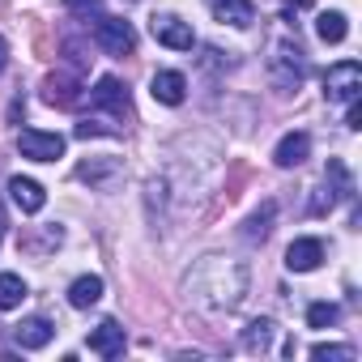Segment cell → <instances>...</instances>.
<instances>
[{"label": "cell", "mask_w": 362, "mask_h": 362, "mask_svg": "<svg viewBox=\"0 0 362 362\" xmlns=\"http://www.w3.org/2000/svg\"><path fill=\"white\" fill-rule=\"evenodd\" d=\"M315 35H320L324 43H345V35H349V22H345V13H320V22H315Z\"/></svg>", "instance_id": "cell-20"}, {"label": "cell", "mask_w": 362, "mask_h": 362, "mask_svg": "<svg viewBox=\"0 0 362 362\" xmlns=\"http://www.w3.org/2000/svg\"><path fill=\"white\" fill-rule=\"evenodd\" d=\"M214 18L222 26H235V30H247L256 22V5L252 0H214Z\"/></svg>", "instance_id": "cell-14"}, {"label": "cell", "mask_w": 362, "mask_h": 362, "mask_svg": "<svg viewBox=\"0 0 362 362\" xmlns=\"http://www.w3.org/2000/svg\"><path fill=\"white\" fill-rule=\"evenodd\" d=\"M26 281L18 277V273H0V311H13V307H22L26 303Z\"/></svg>", "instance_id": "cell-19"}, {"label": "cell", "mask_w": 362, "mask_h": 362, "mask_svg": "<svg viewBox=\"0 0 362 362\" xmlns=\"http://www.w3.org/2000/svg\"><path fill=\"white\" fill-rule=\"evenodd\" d=\"M188 298L205 311H230L243 303L247 294V264L243 260H226V256H205L192 273H188Z\"/></svg>", "instance_id": "cell-1"}, {"label": "cell", "mask_w": 362, "mask_h": 362, "mask_svg": "<svg viewBox=\"0 0 362 362\" xmlns=\"http://www.w3.org/2000/svg\"><path fill=\"white\" fill-rule=\"evenodd\" d=\"M90 103H94V107H107V111H111L115 119H128V115H132L128 90H124V86H119L115 77H103V81H98V86L90 90Z\"/></svg>", "instance_id": "cell-8"}, {"label": "cell", "mask_w": 362, "mask_h": 362, "mask_svg": "<svg viewBox=\"0 0 362 362\" xmlns=\"http://www.w3.org/2000/svg\"><path fill=\"white\" fill-rule=\"evenodd\" d=\"M345 107H349V111H345V128H349V132H358V128H362V111H358V98H354V103H345Z\"/></svg>", "instance_id": "cell-26"}, {"label": "cell", "mask_w": 362, "mask_h": 362, "mask_svg": "<svg viewBox=\"0 0 362 362\" xmlns=\"http://www.w3.org/2000/svg\"><path fill=\"white\" fill-rule=\"evenodd\" d=\"M98 298H103V277H94V273H86V277H77V281L69 286V303H73L77 311L94 307Z\"/></svg>", "instance_id": "cell-16"}, {"label": "cell", "mask_w": 362, "mask_h": 362, "mask_svg": "<svg viewBox=\"0 0 362 362\" xmlns=\"http://www.w3.org/2000/svg\"><path fill=\"white\" fill-rule=\"evenodd\" d=\"M9 197H13V205H18L22 214H39V209L47 205L43 184H35V179H22V175H13V179H9Z\"/></svg>", "instance_id": "cell-12"}, {"label": "cell", "mask_w": 362, "mask_h": 362, "mask_svg": "<svg viewBox=\"0 0 362 362\" xmlns=\"http://www.w3.org/2000/svg\"><path fill=\"white\" fill-rule=\"evenodd\" d=\"M337 315H341L337 303H311L307 307V324L311 328H328V324H337Z\"/></svg>", "instance_id": "cell-24"}, {"label": "cell", "mask_w": 362, "mask_h": 362, "mask_svg": "<svg viewBox=\"0 0 362 362\" xmlns=\"http://www.w3.org/2000/svg\"><path fill=\"white\" fill-rule=\"evenodd\" d=\"M5 64H9V47H5V39H0V73H5Z\"/></svg>", "instance_id": "cell-27"}, {"label": "cell", "mask_w": 362, "mask_h": 362, "mask_svg": "<svg viewBox=\"0 0 362 362\" xmlns=\"http://www.w3.org/2000/svg\"><path fill=\"white\" fill-rule=\"evenodd\" d=\"M81 94H86V90H81V81H77L73 73H52V77L43 81V103L64 107V111H69V107H77V103H81Z\"/></svg>", "instance_id": "cell-7"}, {"label": "cell", "mask_w": 362, "mask_h": 362, "mask_svg": "<svg viewBox=\"0 0 362 362\" xmlns=\"http://www.w3.org/2000/svg\"><path fill=\"white\" fill-rule=\"evenodd\" d=\"M18 149L30 162H56L64 153V136L60 132H43V128H22L18 132Z\"/></svg>", "instance_id": "cell-6"}, {"label": "cell", "mask_w": 362, "mask_h": 362, "mask_svg": "<svg viewBox=\"0 0 362 362\" xmlns=\"http://www.w3.org/2000/svg\"><path fill=\"white\" fill-rule=\"evenodd\" d=\"M311 358H328V362H354L358 354H354V345H328V341H320V345H311Z\"/></svg>", "instance_id": "cell-23"}, {"label": "cell", "mask_w": 362, "mask_h": 362, "mask_svg": "<svg viewBox=\"0 0 362 362\" xmlns=\"http://www.w3.org/2000/svg\"><path fill=\"white\" fill-rule=\"evenodd\" d=\"M273 218H277V205H273V201H264V205L247 218V230H243V235H247L252 243H256V239H264V235L273 230Z\"/></svg>", "instance_id": "cell-22"}, {"label": "cell", "mask_w": 362, "mask_h": 362, "mask_svg": "<svg viewBox=\"0 0 362 362\" xmlns=\"http://www.w3.org/2000/svg\"><path fill=\"white\" fill-rule=\"evenodd\" d=\"M94 43L111 56H132L136 52V30L124 18H98L94 22Z\"/></svg>", "instance_id": "cell-4"}, {"label": "cell", "mask_w": 362, "mask_h": 362, "mask_svg": "<svg viewBox=\"0 0 362 362\" xmlns=\"http://www.w3.org/2000/svg\"><path fill=\"white\" fill-rule=\"evenodd\" d=\"M273 328H277L273 320H252V324L243 328V337H239L243 349H247V354H264V349L273 345Z\"/></svg>", "instance_id": "cell-17"}, {"label": "cell", "mask_w": 362, "mask_h": 362, "mask_svg": "<svg viewBox=\"0 0 362 362\" xmlns=\"http://www.w3.org/2000/svg\"><path fill=\"white\" fill-rule=\"evenodd\" d=\"M149 35H153L162 47H170V52H192V47H197L192 26L179 22L175 13H153V18H149Z\"/></svg>", "instance_id": "cell-5"}, {"label": "cell", "mask_w": 362, "mask_h": 362, "mask_svg": "<svg viewBox=\"0 0 362 362\" xmlns=\"http://www.w3.org/2000/svg\"><path fill=\"white\" fill-rule=\"evenodd\" d=\"M119 175V162L115 158H94V162H81L77 166V179L81 184H107V179Z\"/></svg>", "instance_id": "cell-18"}, {"label": "cell", "mask_w": 362, "mask_h": 362, "mask_svg": "<svg viewBox=\"0 0 362 362\" xmlns=\"http://www.w3.org/2000/svg\"><path fill=\"white\" fill-rule=\"evenodd\" d=\"M52 337H56V324H52V320H43V315H30V320L13 324V341H18L22 349H43Z\"/></svg>", "instance_id": "cell-11"}, {"label": "cell", "mask_w": 362, "mask_h": 362, "mask_svg": "<svg viewBox=\"0 0 362 362\" xmlns=\"http://www.w3.org/2000/svg\"><path fill=\"white\" fill-rule=\"evenodd\" d=\"M124 345H128V337H124V328H119L115 320H103L98 328H90V349H94L98 358H119Z\"/></svg>", "instance_id": "cell-10"}, {"label": "cell", "mask_w": 362, "mask_h": 362, "mask_svg": "<svg viewBox=\"0 0 362 362\" xmlns=\"http://www.w3.org/2000/svg\"><path fill=\"white\" fill-rule=\"evenodd\" d=\"M324 94L328 103H354L362 94V64L358 60H341L324 73Z\"/></svg>", "instance_id": "cell-3"}, {"label": "cell", "mask_w": 362, "mask_h": 362, "mask_svg": "<svg viewBox=\"0 0 362 362\" xmlns=\"http://www.w3.org/2000/svg\"><path fill=\"white\" fill-rule=\"evenodd\" d=\"M320 260H324V243L320 239H294L286 247V264L294 273H311V269H320Z\"/></svg>", "instance_id": "cell-13"}, {"label": "cell", "mask_w": 362, "mask_h": 362, "mask_svg": "<svg viewBox=\"0 0 362 362\" xmlns=\"http://www.w3.org/2000/svg\"><path fill=\"white\" fill-rule=\"evenodd\" d=\"M149 94H153V103H162V107H179V103L188 98V81H184V73L162 69V73H153Z\"/></svg>", "instance_id": "cell-9"}, {"label": "cell", "mask_w": 362, "mask_h": 362, "mask_svg": "<svg viewBox=\"0 0 362 362\" xmlns=\"http://www.w3.org/2000/svg\"><path fill=\"white\" fill-rule=\"evenodd\" d=\"M73 132H77L81 141H90V136H124V128H119V124H111V119H103V115H86Z\"/></svg>", "instance_id": "cell-21"}, {"label": "cell", "mask_w": 362, "mask_h": 362, "mask_svg": "<svg viewBox=\"0 0 362 362\" xmlns=\"http://www.w3.org/2000/svg\"><path fill=\"white\" fill-rule=\"evenodd\" d=\"M307 153H311V136L307 132H286L277 141V149H273V162L277 166H303Z\"/></svg>", "instance_id": "cell-15"}, {"label": "cell", "mask_w": 362, "mask_h": 362, "mask_svg": "<svg viewBox=\"0 0 362 362\" xmlns=\"http://www.w3.org/2000/svg\"><path fill=\"white\" fill-rule=\"evenodd\" d=\"M269 77H273V86L281 94H290V90H298L307 81V56H303V47L294 39H277L273 43V52H269Z\"/></svg>", "instance_id": "cell-2"}, {"label": "cell", "mask_w": 362, "mask_h": 362, "mask_svg": "<svg viewBox=\"0 0 362 362\" xmlns=\"http://www.w3.org/2000/svg\"><path fill=\"white\" fill-rule=\"evenodd\" d=\"M98 5H103V0H64V9H69V13H86V18L98 13Z\"/></svg>", "instance_id": "cell-25"}]
</instances>
